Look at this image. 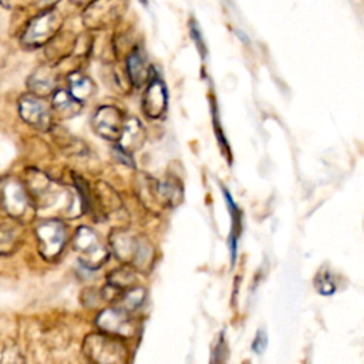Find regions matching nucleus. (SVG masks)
Wrapping results in <instances>:
<instances>
[{
  "label": "nucleus",
  "instance_id": "1",
  "mask_svg": "<svg viewBox=\"0 0 364 364\" xmlns=\"http://www.w3.org/2000/svg\"><path fill=\"white\" fill-rule=\"evenodd\" d=\"M111 246L119 260L132 264L139 272H148L152 264L154 250L149 242L138 239L128 230H115L111 235Z\"/></svg>",
  "mask_w": 364,
  "mask_h": 364
},
{
  "label": "nucleus",
  "instance_id": "2",
  "mask_svg": "<svg viewBox=\"0 0 364 364\" xmlns=\"http://www.w3.org/2000/svg\"><path fill=\"white\" fill-rule=\"evenodd\" d=\"M73 246L80 262L88 269H98L108 259L107 247L102 245L97 232L88 226H80L77 229Z\"/></svg>",
  "mask_w": 364,
  "mask_h": 364
},
{
  "label": "nucleus",
  "instance_id": "3",
  "mask_svg": "<svg viewBox=\"0 0 364 364\" xmlns=\"http://www.w3.org/2000/svg\"><path fill=\"white\" fill-rule=\"evenodd\" d=\"M85 355L95 363H122L127 348L114 337L107 334H90L84 340Z\"/></svg>",
  "mask_w": 364,
  "mask_h": 364
},
{
  "label": "nucleus",
  "instance_id": "4",
  "mask_svg": "<svg viewBox=\"0 0 364 364\" xmlns=\"http://www.w3.org/2000/svg\"><path fill=\"white\" fill-rule=\"evenodd\" d=\"M36 236L40 255L46 260L54 262L65 245L67 233L64 223L57 219L43 220L36 226Z\"/></svg>",
  "mask_w": 364,
  "mask_h": 364
},
{
  "label": "nucleus",
  "instance_id": "5",
  "mask_svg": "<svg viewBox=\"0 0 364 364\" xmlns=\"http://www.w3.org/2000/svg\"><path fill=\"white\" fill-rule=\"evenodd\" d=\"M125 121L127 118L117 107L104 105L95 111L91 119V125L101 138L109 141H119L125 127Z\"/></svg>",
  "mask_w": 364,
  "mask_h": 364
},
{
  "label": "nucleus",
  "instance_id": "6",
  "mask_svg": "<svg viewBox=\"0 0 364 364\" xmlns=\"http://www.w3.org/2000/svg\"><path fill=\"white\" fill-rule=\"evenodd\" d=\"M1 192H3V208L11 219L26 218L28 210L34 208V202L30 200L24 186L14 179L4 182Z\"/></svg>",
  "mask_w": 364,
  "mask_h": 364
},
{
  "label": "nucleus",
  "instance_id": "7",
  "mask_svg": "<svg viewBox=\"0 0 364 364\" xmlns=\"http://www.w3.org/2000/svg\"><path fill=\"white\" fill-rule=\"evenodd\" d=\"M97 326L112 336L131 337L135 334V324L128 311L121 307H108L102 310L97 317Z\"/></svg>",
  "mask_w": 364,
  "mask_h": 364
},
{
  "label": "nucleus",
  "instance_id": "8",
  "mask_svg": "<svg viewBox=\"0 0 364 364\" xmlns=\"http://www.w3.org/2000/svg\"><path fill=\"white\" fill-rule=\"evenodd\" d=\"M18 112L23 121L38 128L48 129L51 127V117L47 105L36 94H26L18 101Z\"/></svg>",
  "mask_w": 364,
  "mask_h": 364
},
{
  "label": "nucleus",
  "instance_id": "9",
  "mask_svg": "<svg viewBox=\"0 0 364 364\" xmlns=\"http://www.w3.org/2000/svg\"><path fill=\"white\" fill-rule=\"evenodd\" d=\"M57 27V16L54 13H44L38 16L36 20H33V23L27 27L23 36V41L27 46L38 47L54 36Z\"/></svg>",
  "mask_w": 364,
  "mask_h": 364
},
{
  "label": "nucleus",
  "instance_id": "10",
  "mask_svg": "<svg viewBox=\"0 0 364 364\" xmlns=\"http://www.w3.org/2000/svg\"><path fill=\"white\" fill-rule=\"evenodd\" d=\"M166 104H168V94H166L165 84L158 77H151L142 98L144 112L149 118H158L165 112Z\"/></svg>",
  "mask_w": 364,
  "mask_h": 364
},
{
  "label": "nucleus",
  "instance_id": "11",
  "mask_svg": "<svg viewBox=\"0 0 364 364\" xmlns=\"http://www.w3.org/2000/svg\"><path fill=\"white\" fill-rule=\"evenodd\" d=\"M145 141V129L138 118L129 117L125 121V127L122 131V135L118 141V148L125 151L127 154H131L142 146Z\"/></svg>",
  "mask_w": 364,
  "mask_h": 364
},
{
  "label": "nucleus",
  "instance_id": "12",
  "mask_svg": "<svg viewBox=\"0 0 364 364\" xmlns=\"http://www.w3.org/2000/svg\"><path fill=\"white\" fill-rule=\"evenodd\" d=\"M149 71L151 68H148L144 54L139 50H134L127 58V73L131 82L136 87H141L151 80Z\"/></svg>",
  "mask_w": 364,
  "mask_h": 364
},
{
  "label": "nucleus",
  "instance_id": "13",
  "mask_svg": "<svg viewBox=\"0 0 364 364\" xmlns=\"http://www.w3.org/2000/svg\"><path fill=\"white\" fill-rule=\"evenodd\" d=\"M81 104L70 91L58 90L53 95V108L63 118L75 117L81 109Z\"/></svg>",
  "mask_w": 364,
  "mask_h": 364
},
{
  "label": "nucleus",
  "instance_id": "14",
  "mask_svg": "<svg viewBox=\"0 0 364 364\" xmlns=\"http://www.w3.org/2000/svg\"><path fill=\"white\" fill-rule=\"evenodd\" d=\"M28 87L30 90L36 94V95H48L54 87H55V80H54V75L53 73L46 68V67H41L38 68L28 80Z\"/></svg>",
  "mask_w": 364,
  "mask_h": 364
},
{
  "label": "nucleus",
  "instance_id": "15",
  "mask_svg": "<svg viewBox=\"0 0 364 364\" xmlns=\"http://www.w3.org/2000/svg\"><path fill=\"white\" fill-rule=\"evenodd\" d=\"M68 85H70V92L80 100L81 102H84L85 100H88L92 94V82L88 77L80 74V73H73L68 77Z\"/></svg>",
  "mask_w": 364,
  "mask_h": 364
},
{
  "label": "nucleus",
  "instance_id": "16",
  "mask_svg": "<svg viewBox=\"0 0 364 364\" xmlns=\"http://www.w3.org/2000/svg\"><path fill=\"white\" fill-rule=\"evenodd\" d=\"M136 282L135 276L132 274V272H129L128 269H117L112 270L108 276V284H111L112 287H115L117 290H119L121 293H124L125 290L134 287V283Z\"/></svg>",
  "mask_w": 364,
  "mask_h": 364
},
{
  "label": "nucleus",
  "instance_id": "17",
  "mask_svg": "<svg viewBox=\"0 0 364 364\" xmlns=\"http://www.w3.org/2000/svg\"><path fill=\"white\" fill-rule=\"evenodd\" d=\"M121 304L118 307L129 311L136 309L145 299V290L142 287H131L121 294Z\"/></svg>",
  "mask_w": 364,
  "mask_h": 364
},
{
  "label": "nucleus",
  "instance_id": "18",
  "mask_svg": "<svg viewBox=\"0 0 364 364\" xmlns=\"http://www.w3.org/2000/svg\"><path fill=\"white\" fill-rule=\"evenodd\" d=\"M314 286L317 289L318 293L324 294V296H328V294H333L337 289L336 286V280L331 274V272L328 270H324V272H318L314 277Z\"/></svg>",
  "mask_w": 364,
  "mask_h": 364
},
{
  "label": "nucleus",
  "instance_id": "19",
  "mask_svg": "<svg viewBox=\"0 0 364 364\" xmlns=\"http://www.w3.org/2000/svg\"><path fill=\"white\" fill-rule=\"evenodd\" d=\"M225 192V198L228 200V205H229V209H230V213H232V218H233V223H232V233H230V247H232V257L235 259V250H236V235H237V228H236V218L239 215V210L235 206V202L232 199V196L229 195V192L226 189H223Z\"/></svg>",
  "mask_w": 364,
  "mask_h": 364
},
{
  "label": "nucleus",
  "instance_id": "20",
  "mask_svg": "<svg viewBox=\"0 0 364 364\" xmlns=\"http://www.w3.org/2000/svg\"><path fill=\"white\" fill-rule=\"evenodd\" d=\"M266 344H267V337H266V333L264 331H257L256 334V338L253 341V350L260 354L264 348H266Z\"/></svg>",
  "mask_w": 364,
  "mask_h": 364
},
{
  "label": "nucleus",
  "instance_id": "21",
  "mask_svg": "<svg viewBox=\"0 0 364 364\" xmlns=\"http://www.w3.org/2000/svg\"><path fill=\"white\" fill-rule=\"evenodd\" d=\"M21 1L24 3L26 0H10V4H11V3H21Z\"/></svg>",
  "mask_w": 364,
  "mask_h": 364
},
{
  "label": "nucleus",
  "instance_id": "22",
  "mask_svg": "<svg viewBox=\"0 0 364 364\" xmlns=\"http://www.w3.org/2000/svg\"><path fill=\"white\" fill-rule=\"evenodd\" d=\"M139 1H141V3H142V4H145V3H146V1H148V0H139Z\"/></svg>",
  "mask_w": 364,
  "mask_h": 364
}]
</instances>
